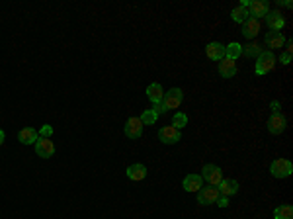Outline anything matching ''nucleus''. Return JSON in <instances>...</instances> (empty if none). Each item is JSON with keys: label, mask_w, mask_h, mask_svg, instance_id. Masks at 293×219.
<instances>
[{"label": "nucleus", "mask_w": 293, "mask_h": 219, "mask_svg": "<svg viewBox=\"0 0 293 219\" xmlns=\"http://www.w3.org/2000/svg\"><path fill=\"white\" fill-rule=\"evenodd\" d=\"M274 67H275V55H274V51H262L258 57H256V74H268V73H272L274 71Z\"/></svg>", "instance_id": "obj_1"}, {"label": "nucleus", "mask_w": 293, "mask_h": 219, "mask_svg": "<svg viewBox=\"0 0 293 219\" xmlns=\"http://www.w3.org/2000/svg\"><path fill=\"white\" fill-rule=\"evenodd\" d=\"M182 100H184L182 88H170L168 92H165L161 104H163V108H165V112H168V110H176V108L182 104Z\"/></svg>", "instance_id": "obj_2"}, {"label": "nucleus", "mask_w": 293, "mask_h": 219, "mask_svg": "<svg viewBox=\"0 0 293 219\" xmlns=\"http://www.w3.org/2000/svg\"><path fill=\"white\" fill-rule=\"evenodd\" d=\"M270 172L274 178H289L293 174V164L287 159H275L270 164Z\"/></svg>", "instance_id": "obj_3"}, {"label": "nucleus", "mask_w": 293, "mask_h": 219, "mask_svg": "<svg viewBox=\"0 0 293 219\" xmlns=\"http://www.w3.org/2000/svg\"><path fill=\"white\" fill-rule=\"evenodd\" d=\"M246 10H248L250 18L260 20V18H266V16H268V12H270V4H268V0H252V2H248Z\"/></svg>", "instance_id": "obj_4"}, {"label": "nucleus", "mask_w": 293, "mask_h": 219, "mask_svg": "<svg viewBox=\"0 0 293 219\" xmlns=\"http://www.w3.org/2000/svg\"><path fill=\"white\" fill-rule=\"evenodd\" d=\"M200 176H201L203 180H207L209 186H219V182L223 180V170H221L217 164H205Z\"/></svg>", "instance_id": "obj_5"}, {"label": "nucleus", "mask_w": 293, "mask_h": 219, "mask_svg": "<svg viewBox=\"0 0 293 219\" xmlns=\"http://www.w3.org/2000/svg\"><path fill=\"white\" fill-rule=\"evenodd\" d=\"M285 128H287V124H285V118L281 116V112H272V116L268 120V131L272 135H279L285 131Z\"/></svg>", "instance_id": "obj_6"}, {"label": "nucleus", "mask_w": 293, "mask_h": 219, "mask_svg": "<svg viewBox=\"0 0 293 219\" xmlns=\"http://www.w3.org/2000/svg\"><path fill=\"white\" fill-rule=\"evenodd\" d=\"M159 139L165 145H174V143H178L182 139V133H180V129H176L172 126H166V128H163L159 131Z\"/></svg>", "instance_id": "obj_7"}, {"label": "nucleus", "mask_w": 293, "mask_h": 219, "mask_svg": "<svg viewBox=\"0 0 293 219\" xmlns=\"http://www.w3.org/2000/svg\"><path fill=\"white\" fill-rule=\"evenodd\" d=\"M36 153L41 159H49V157L55 155V143L51 139H47V137H39L36 141Z\"/></svg>", "instance_id": "obj_8"}, {"label": "nucleus", "mask_w": 293, "mask_h": 219, "mask_svg": "<svg viewBox=\"0 0 293 219\" xmlns=\"http://www.w3.org/2000/svg\"><path fill=\"white\" fill-rule=\"evenodd\" d=\"M219 196H221V194H219V190H217L215 186L200 188V192H198V203H201V205H211V203L217 201Z\"/></svg>", "instance_id": "obj_9"}, {"label": "nucleus", "mask_w": 293, "mask_h": 219, "mask_svg": "<svg viewBox=\"0 0 293 219\" xmlns=\"http://www.w3.org/2000/svg\"><path fill=\"white\" fill-rule=\"evenodd\" d=\"M123 131H125V137H129V139H139V137L143 135V124H141V120H139V118H129V120L125 122Z\"/></svg>", "instance_id": "obj_10"}, {"label": "nucleus", "mask_w": 293, "mask_h": 219, "mask_svg": "<svg viewBox=\"0 0 293 219\" xmlns=\"http://www.w3.org/2000/svg\"><path fill=\"white\" fill-rule=\"evenodd\" d=\"M266 24H268V28H270L272 32H281L283 26H285V18L281 16V12L270 10L268 16H266Z\"/></svg>", "instance_id": "obj_11"}, {"label": "nucleus", "mask_w": 293, "mask_h": 219, "mask_svg": "<svg viewBox=\"0 0 293 219\" xmlns=\"http://www.w3.org/2000/svg\"><path fill=\"white\" fill-rule=\"evenodd\" d=\"M205 55L211 59V61H221V59H225V45L221 43V41H211V43H207V47H205Z\"/></svg>", "instance_id": "obj_12"}, {"label": "nucleus", "mask_w": 293, "mask_h": 219, "mask_svg": "<svg viewBox=\"0 0 293 219\" xmlns=\"http://www.w3.org/2000/svg\"><path fill=\"white\" fill-rule=\"evenodd\" d=\"M246 39H254L258 34H260V20L256 18H248L244 24H242V32H240Z\"/></svg>", "instance_id": "obj_13"}, {"label": "nucleus", "mask_w": 293, "mask_h": 219, "mask_svg": "<svg viewBox=\"0 0 293 219\" xmlns=\"http://www.w3.org/2000/svg\"><path fill=\"white\" fill-rule=\"evenodd\" d=\"M125 174H127V178H129V180H133V182H141V180H145V176H146V166H145V164H141V163H135V164L127 166Z\"/></svg>", "instance_id": "obj_14"}, {"label": "nucleus", "mask_w": 293, "mask_h": 219, "mask_svg": "<svg viewBox=\"0 0 293 219\" xmlns=\"http://www.w3.org/2000/svg\"><path fill=\"white\" fill-rule=\"evenodd\" d=\"M182 188L186 190V192H200V188H203V178L200 176V174H188L186 178H184V182H182Z\"/></svg>", "instance_id": "obj_15"}, {"label": "nucleus", "mask_w": 293, "mask_h": 219, "mask_svg": "<svg viewBox=\"0 0 293 219\" xmlns=\"http://www.w3.org/2000/svg\"><path fill=\"white\" fill-rule=\"evenodd\" d=\"M219 194L221 196H235L237 192H238V182L235 180V178H223L221 182H219Z\"/></svg>", "instance_id": "obj_16"}, {"label": "nucleus", "mask_w": 293, "mask_h": 219, "mask_svg": "<svg viewBox=\"0 0 293 219\" xmlns=\"http://www.w3.org/2000/svg\"><path fill=\"white\" fill-rule=\"evenodd\" d=\"M266 45L270 47V51L274 49H281L285 45V37L281 32H268L266 34Z\"/></svg>", "instance_id": "obj_17"}, {"label": "nucleus", "mask_w": 293, "mask_h": 219, "mask_svg": "<svg viewBox=\"0 0 293 219\" xmlns=\"http://www.w3.org/2000/svg\"><path fill=\"white\" fill-rule=\"evenodd\" d=\"M237 63L235 61H231V59H221L219 61V74L223 76V78H233L235 74H237Z\"/></svg>", "instance_id": "obj_18"}, {"label": "nucleus", "mask_w": 293, "mask_h": 219, "mask_svg": "<svg viewBox=\"0 0 293 219\" xmlns=\"http://www.w3.org/2000/svg\"><path fill=\"white\" fill-rule=\"evenodd\" d=\"M39 139V133L34 129V128H24L20 133H18V141L22 145H36V141Z\"/></svg>", "instance_id": "obj_19"}, {"label": "nucleus", "mask_w": 293, "mask_h": 219, "mask_svg": "<svg viewBox=\"0 0 293 219\" xmlns=\"http://www.w3.org/2000/svg\"><path fill=\"white\" fill-rule=\"evenodd\" d=\"M163 96H165V90H163V86H161L159 82L149 84V88H146V98H149V100L153 102V106H155V104H159V102L163 100Z\"/></svg>", "instance_id": "obj_20"}, {"label": "nucleus", "mask_w": 293, "mask_h": 219, "mask_svg": "<svg viewBox=\"0 0 293 219\" xmlns=\"http://www.w3.org/2000/svg\"><path fill=\"white\" fill-rule=\"evenodd\" d=\"M238 57H242V45L233 41L229 45H225V59H231V61H237Z\"/></svg>", "instance_id": "obj_21"}, {"label": "nucleus", "mask_w": 293, "mask_h": 219, "mask_svg": "<svg viewBox=\"0 0 293 219\" xmlns=\"http://www.w3.org/2000/svg\"><path fill=\"white\" fill-rule=\"evenodd\" d=\"M274 219H293V205L281 203L274 209Z\"/></svg>", "instance_id": "obj_22"}, {"label": "nucleus", "mask_w": 293, "mask_h": 219, "mask_svg": "<svg viewBox=\"0 0 293 219\" xmlns=\"http://www.w3.org/2000/svg\"><path fill=\"white\" fill-rule=\"evenodd\" d=\"M139 120H141V124H143V126H155V124H157V120H159V116H157L155 110H145Z\"/></svg>", "instance_id": "obj_23"}, {"label": "nucleus", "mask_w": 293, "mask_h": 219, "mask_svg": "<svg viewBox=\"0 0 293 219\" xmlns=\"http://www.w3.org/2000/svg\"><path fill=\"white\" fill-rule=\"evenodd\" d=\"M231 18H233V22L244 24V22L250 18V14H248V10H246V8H242V6H237V8L231 12Z\"/></svg>", "instance_id": "obj_24"}, {"label": "nucleus", "mask_w": 293, "mask_h": 219, "mask_svg": "<svg viewBox=\"0 0 293 219\" xmlns=\"http://www.w3.org/2000/svg\"><path fill=\"white\" fill-rule=\"evenodd\" d=\"M262 51H264V49H262L258 43H248L246 47H242V55L248 57V59H250V57H258Z\"/></svg>", "instance_id": "obj_25"}, {"label": "nucleus", "mask_w": 293, "mask_h": 219, "mask_svg": "<svg viewBox=\"0 0 293 219\" xmlns=\"http://www.w3.org/2000/svg\"><path fill=\"white\" fill-rule=\"evenodd\" d=\"M188 126V116L184 114V112H176L174 114V118H172V128H176V129H184Z\"/></svg>", "instance_id": "obj_26"}, {"label": "nucleus", "mask_w": 293, "mask_h": 219, "mask_svg": "<svg viewBox=\"0 0 293 219\" xmlns=\"http://www.w3.org/2000/svg\"><path fill=\"white\" fill-rule=\"evenodd\" d=\"M37 133H39L41 137H47V139H49V137L53 135V128H51V126H43V128H41Z\"/></svg>", "instance_id": "obj_27"}, {"label": "nucleus", "mask_w": 293, "mask_h": 219, "mask_svg": "<svg viewBox=\"0 0 293 219\" xmlns=\"http://www.w3.org/2000/svg\"><path fill=\"white\" fill-rule=\"evenodd\" d=\"M215 203H217L219 207H227V205H229V198H227V196H219Z\"/></svg>", "instance_id": "obj_28"}, {"label": "nucleus", "mask_w": 293, "mask_h": 219, "mask_svg": "<svg viewBox=\"0 0 293 219\" xmlns=\"http://www.w3.org/2000/svg\"><path fill=\"white\" fill-rule=\"evenodd\" d=\"M279 63H281V65H289V63H291V53H281Z\"/></svg>", "instance_id": "obj_29"}, {"label": "nucleus", "mask_w": 293, "mask_h": 219, "mask_svg": "<svg viewBox=\"0 0 293 219\" xmlns=\"http://www.w3.org/2000/svg\"><path fill=\"white\" fill-rule=\"evenodd\" d=\"M270 108H272V112H279V110H281V104H279L277 100H274V102L270 104Z\"/></svg>", "instance_id": "obj_30"}, {"label": "nucleus", "mask_w": 293, "mask_h": 219, "mask_svg": "<svg viewBox=\"0 0 293 219\" xmlns=\"http://www.w3.org/2000/svg\"><path fill=\"white\" fill-rule=\"evenodd\" d=\"M279 6H285V8H291V2H287V0H277Z\"/></svg>", "instance_id": "obj_31"}, {"label": "nucleus", "mask_w": 293, "mask_h": 219, "mask_svg": "<svg viewBox=\"0 0 293 219\" xmlns=\"http://www.w3.org/2000/svg\"><path fill=\"white\" fill-rule=\"evenodd\" d=\"M2 143H4V131L0 129V145H2Z\"/></svg>", "instance_id": "obj_32"}]
</instances>
